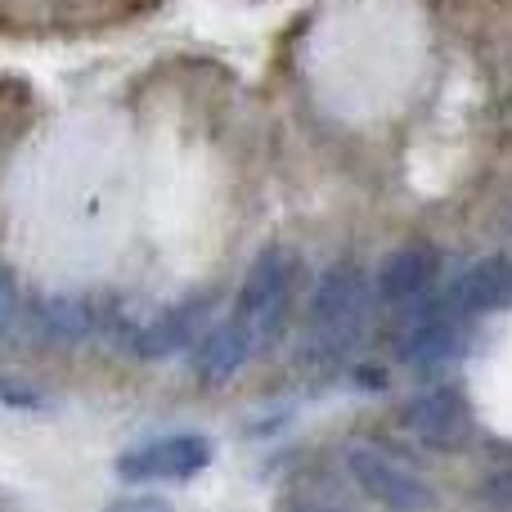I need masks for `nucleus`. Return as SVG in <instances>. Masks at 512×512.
Masks as SVG:
<instances>
[{
    "mask_svg": "<svg viewBox=\"0 0 512 512\" xmlns=\"http://www.w3.org/2000/svg\"><path fill=\"white\" fill-rule=\"evenodd\" d=\"M0 405H9V409H41V405H45V396L32 387V382L0 378Z\"/></svg>",
    "mask_w": 512,
    "mask_h": 512,
    "instance_id": "12",
    "label": "nucleus"
},
{
    "mask_svg": "<svg viewBox=\"0 0 512 512\" xmlns=\"http://www.w3.org/2000/svg\"><path fill=\"white\" fill-rule=\"evenodd\" d=\"M256 342L252 333L239 324V319H225V324L207 328L198 337V351H194V373L207 382V387H225L243 373V364L252 360Z\"/></svg>",
    "mask_w": 512,
    "mask_h": 512,
    "instance_id": "8",
    "label": "nucleus"
},
{
    "mask_svg": "<svg viewBox=\"0 0 512 512\" xmlns=\"http://www.w3.org/2000/svg\"><path fill=\"white\" fill-rule=\"evenodd\" d=\"M373 288L364 279V270L355 265H333V270L319 279L315 297H310V333L324 351H342L360 337L364 315H369Z\"/></svg>",
    "mask_w": 512,
    "mask_h": 512,
    "instance_id": "1",
    "label": "nucleus"
},
{
    "mask_svg": "<svg viewBox=\"0 0 512 512\" xmlns=\"http://www.w3.org/2000/svg\"><path fill=\"white\" fill-rule=\"evenodd\" d=\"M212 463V441L198 432H180V436H162L149 441L140 450H126L113 463V472L122 481H189Z\"/></svg>",
    "mask_w": 512,
    "mask_h": 512,
    "instance_id": "3",
    "label": "nucleus"
},
{
    "mask_svg": "<svg viewBox=\"0 0 512 512\" xmlns=\"http://www.w3.org/2000/svg\"><path fill=\"white\" fill-rule=\"evenodd\" d=\"M405 427L432 450H450V445H463L472 432V414L468 400L459 396L454 387H436L423 391L405 405Z\"/></svg>",
    "mask_w": 512,
    "mask_h": 512,
    "instance_id": "6",
    "label": "nucleus"
},
{
    "mask_svg": "<svg viewBox=\"0 0 512 512\" xmlns=\"http://www.w3.org/2000/svg\"><path fill=\"white\" fill-rule=\"evenodd\" d=\"M355 382H360L364 391H382V387H387V373H382V369H360V373H355Z\"/></svg>",
    "mask_w": 512,
    "mask_h": 512,
    "instance_id": "14",
    "label": "nucleus"
},
{
    "mask_svg": "<svg viewBox=\"0 0 512 512\" xmlns=\"http://www.w3.org/2000/svg\"><path fill=\"white\" fill-rule=\"evenodd\" d=\"M104 512H176V508H171V499H162V495H122Z\"/></svg>",
    "mask_w": 512,
    "mask_h": 512,
    "instance_id": "13",
    "label": "nucleus"
},
{
    "mask_svg": "<svg viewBox=\"0 0 512 512\" xmlns=\"http://www.w3.org/2000/svg\"><path fill=\"white\" fill-rule=\"evenodd\" d=\"M441 279V252L432 243H405L400 252H391L378 270V297L391 310H409L414 301H423Z\"/></svg>",
    "mask_w": 512,
    "mask_h": 512,
    "instance_id": "5",
    "label": "nucleus"
},
{
    "mask_svg": "<svg viewBox=\"0 0 512 512\" xmlns=\"http://www.w3.org/2000/svg\"><path fill=\"white\" fill-rule=\"evenodd\" d=\"M23 319L27 310H23V297H18V283L0 270V337H14Z\"/></svg>",
    "mask_w": 512,
    "mask_h": 512,
    "instance_id": "11",
    "label": "nucleus"
},
{
    "mask_svg": "<svg viewBox=\"0 0 512 512\" xmlns=\"http://www.w3.org/2000/svg\"><path fill=\"white\" fill-rule=\"evenodd\" d=\"M346 472L355 477V486L364 490L369 499H378L382 508L391 512H432L436 495L423 477H414L409 468L391 463L387 454L378 450H351L346 454Z\"/></svg>",
    "mask_w": 512,
    "mask_h": 512,
    "instance_id": "4",
    "label": "nucleus"
},
{
    "mask_svg": "<svg viewBox=\"0 0 512 512\" xmlns=\"http://www.w3.org/2000/svg\"><path fill=\"white\" fill-rule=\"evenodd\" d=\"M27 319H32V324L41 328L50 342H63V346L86 342L90 324H95L90 306H86V301H77V297H45V301H36V310Z\"/></svg>",
    "mask_w": 512,
    "mask_h": 512,
    "instance_id": "10",
    "label": "nucleus"
},
{
    "mask_svg": "<svg viewBox=\"0 0 512 512\" xmlns=\"http://www.w3.org/2000/svg\"><path fill=\"white\" fill-rule=\"evenodd\" d=\"M504 301H512V261L490 256V261H477L472 270H463L436 306L454 319H472V315H486V310L504 306Z\"/></svg>",
    "mask_w": 512,
    "mask_h": 512,
    "instance_id": "7",
    "label": "nucleus"
},
{
    "mask_svg": "<svg viewBox=\"0 0 512 512\" xmlns=\"http://www.w3.org/2000/svg\"><path fill=\"white\" fill-rule=\"evenodd\" d=\"M292 279H297V270H292V256L283 248H265L252 261L248 279H243V288H239V310H234V319L248 328L256 346L279 337L283 319H288V310H292Z\"/></svg>",
    "mask_w": 512,
    "mask_h": 512,
    "instance_id": "2",
    "label": "nucleus"
},
{
    "mask_svg": "<svg viewBox=\"0 0 512 512\" xmlns=\"http://www.w3.org/2000/svg\"><path fill=\"white\" fill-rule=\"evenodd\" d=\"M207 306H212L207 297H189V301H180V306L162 310V315L135 337V351H140L144 360H167V355H176V351H189V346L198 342Z\"/></svg>",
    "mask_w": 512,
    "mask_h": 512,
    "instance_id": "9",
    "label": "nucleus"
}]
</instances>
